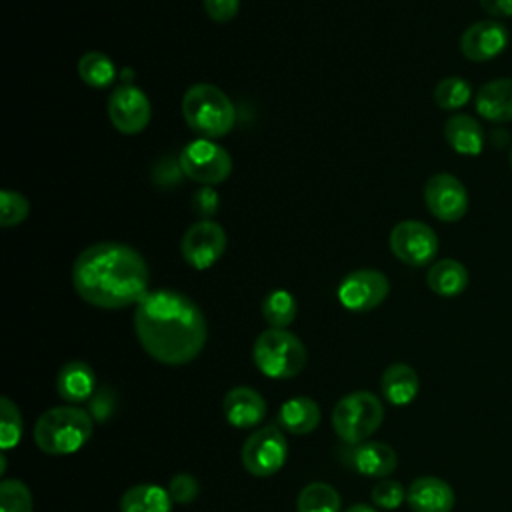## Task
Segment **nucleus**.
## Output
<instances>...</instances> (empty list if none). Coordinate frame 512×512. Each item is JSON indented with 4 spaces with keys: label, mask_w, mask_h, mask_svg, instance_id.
Returning a JSON list of instances; mask_svg holds the SVG:
<instances>
[{
    "label": "nucleus",
    "mask_w": 512,
    "mask_h": 512,
    "mask_svg": "<svg viewBox=\"0 0 512 512\" xmlns=\"http://www.w3.org/2000/svg\"><path fill=\"white\" fill-rule=\"evenodd\" d=\"M134 330L146 354L168 366L192 362L208 336L202 310L176 290L148 292L136 304Z\"/></svg>",
    "instance_id": "1"
},
{
    "label": "nucleus",
    "mask_w": 512,
    "mask_h": 512,
    "mask_svg": "<svg viewBox=\"0 0 512 512\" xmlns=\"http://www.w3.org/2000/svg\"><path fill=\"white\" fill-rule=\"evenodd\" d=\"M72 284L76 294L96 308H128L148 294V264L128 244L96 242L76 256Z\"/></svg>",
    "instance_id": "2"
},
{
    "label": "nucleus",
    "mask_w": 512,
    "mask_h": 512,
    "mask_svg": "<svg viewBox=\"0 0 512 512\" xmlns=\"http://www.w3.org/2000/svg\"><path fill=\"white\" fill-rule=\"evenodd\" d=\"M94 418L80 406H54L34 426L36 446L54 456L78 452L92 436Z\"/></svg>",
    "instance_id": "3"
},
{
    "label": "nucleus",
    "mask_w": 512,
    "mask_h": 512,
    "mask_svg": "<svg viewBox=\"0 0 512 512\" xmlns=\"http://www.w3.org/2000/svg\"><path fill=\"white\" fill-rule=\"evenodd\" d=\"M182 116L202 138H220L234 128L236 108L232 100L214 84H192L182 98Z\"/></svg>",
    "instance_id": "4"
},
{
    "label": "nucleus",
    "mask_w": 512,
    "mask_h": 512,
    "mask_svg": "<svg viewBox=\"0 0 512 512\" xmlns=\"http://www.w3.org/2000/svg\"><path fill=\"white\" fill-rule=\"evenodd\" d=\"M252 358L264 376L286 380L304 370L308 354L302 340L290 330L268 328L256 338Z\"/></svg>",
    "instance_id": "5"
},
{
    "label": "nucleus",
    "mask_w": 512,
    "mask_h": 512,
    "mask_svg": "<svg viewBox=\"0 0 512 512\" xmlns=\"http://www.w3.org/2000/svg\"><path fill=\"white\" fill-rule=\"evenodd\" d=\"M384 420V406L372 392L346 394L332 410V426L346 444H360L374 434Z\"/></svg>",
    "instance_id": "6"
},
{
    "label": "nucleus",
    "mask_w": 512,
    "mask_h": 512,
    "mask_svg": "<svg viewBox=\"0 0 512 512\" xmlns=\"http://www.w3.org/2000/svg\"><path fill=\"white\" fill-rule=\"evenodd\" d=\"M178 162L184 176L202 186H216L232 172V158L226 148L208 138L188 142L180 150Z\"/></svg>",
    "instance_id": "7"
},
{
    "label": "nucleus",
    "mask_w": 512,
    "mask_h": 512,
    "mask_svg": "<svg viewBox=\"0 0 512 512\" xmlns=\"http://www.w3.org/2000/svg\"><path fill=\"white\" fill-rule=\"evenodd\" d=\"M242 464L252 476L276 474L288 458V442L276 424H268L252 432L242 446Z\"/></svg>",
    "instance_id": "8"
},
{
    "label": "nucleus",
    "mask_w": 512,
    "mask_h": 512,
    "mask_svg": "<svg viewBox=\"0 0 512 512\" xmlns=\"http://www.w3.org/2000/svg\"><path fill=\"white\" fill-rule=\"evenodd\" d=\"M392 254L408 266H426L438 254V236L422 220H402L390 232Z\"/></svg>",
    "instance_id": "9"
},
{
    "label": "nucleus",
    "mask_w": 512,
    "mask_h": 512,
    "mask_svg": "<svg viewBox=\"0 0 512 512\" xmlns=\"http://www.w3.org/2000/svg\"><path fill=\"white\" fill-rule=\"evenodd\" d=\"M226 242V232L218 222L200 218L184 232L180 252L186 264L196 270H206L220 260L226 250Z\"/></svg>",
    "instance_id": "10"
},
{
    "label": "nucleus",
    "mask_w": 512,
    "mask_h": 512,
    "mask_svg": "<svg viewBox=\"0 0 512 512\" xmlns=\"http://www.w3.org/2000/svg\"><path fill=\"white\" fill-rule=\"evenodd\" d=\"M390 292V284L384 272L374 268H362L350 272L338 286V300L352 312H368L380 306Z\"/></svg>",
    "instance_id": "11"
},
{
    "label": "nucleus",
    "mask_w": 512,
    "mask_h": 512,
    "mask_svg": "<svg viewBox=\"0 0 512 512\" xmlns=\"http://www.w3.org/2000/svg\"><path fill=\"white\" fill-rule=\"evenodd\" d=\"M424 202L438 220L458 222L468 210V192L454 174L440 172L424 184Z\"/></svg>",
    "instance_id": "12"
},
{
    "label": "nucleus",
    "mask_w": 512,
    "mask_h": 512,
    "mask_svg": "<svg viewBox=\"0 0 512 512\" xmlns=\"http://www.w3.org/2000/svg\"><path fill=\"white\" fill-rule=\"evenodd\" d=\"M150 116V100L140 88L124 84L112 90L108 98V118L118 132L138 134L148 126Z\"/></svg>",
    "instance_id": "13"
},
{
    "label": "nucleus",
    "mask_w": 512,
    "mask_h": 512,
    "mask_svg": "<svg viewBox=\"0 0 512 512\" xmlns=\"http://www.w3.org/2000/svg\"><path fill=\"white\" fill-rule=\"evenodd\" d=\"M508 46V32L496 20H480L470 24L460 36V52L472 62H488L498 58Z\"/></svg>",
    "instance_id": "14"
},
{
    "label": "nucleus",
    "mask_w": 512,
    "mask_h": 512,
    "mask_svg": "<svg viewBox=\"0 0 512 512\" xmlns=\"http://www.w3.org/2000/svg\"><path fill=\"white\" fill-rule=\"evenodd\" d=\"M412 512H452L456 496L452 486L438 476L416 478L406 492Z\"/></svg>",
    "instance_id": "15"
},
{
    "label": "nucleus",
    "mask_w": 512,
    "mask_h": 512,
    "mask_svg": "<svg viewBox=\"0 0 512 512\" xmlns=\"http://www.w3.org/2000/svg\"><path fill=\"white\" fill-rule=\"evenodd\" d=\"M226 420L236 428H252L266 416V400L250 386H236L222 400Z\"/></svg>",
    "instance_id": "16"
},
{
    "label": "nucleus",
    "mask_w": 512,
    "mask_h": 512,
    "mask_svg": "<svg viewBox=\"0 0 512 512\" xmlns=\"http://www.w3.org/2000/svg\"><path fill=\"white\" fill-rule=\"evenodd\" d=\"M476 112L490 122L512 120V78H494L482 84L474 96Z\"/></svg>",
    "instance_id": "17"
},
{
    "label": "nucleus",
    "mask_w": 512,
    "mask_h": 512,
    "mask_svg": "<svg viewBox=\"0 0 512 512\" xmlns=\"http://www.w3.org/2000/svg\"><path fill=\"white\" fill-rule=\"evenodd\" d=\"M350 460L360 474L372 476V478H386L398 466V456L394 448L386 442H376V440L356 444L350 454Z\"/></svg>",
    "instance_id": "18"
},
{
    "label": "nucleus",
    "mask_w": 512,
    "mask_h": 512,
    "mask_svg": "<svg viewBox=\"0 0 512 512\" xmlns=\"http://www.w3.org/2000/svg\"><path fill=\"white\" fill-rule=\"evenodd\" d=\"M448 146L462 156H478L484 148L482 124L468 114H454L444 124Z\"/></svg>",
    "instance_id": "19"
},
{
    "label": "nucleus",
    "mask_w": 512,
    "mask_h": 512,
    "mask_svg": "<svg viewBox=\"0 0 512 512\" xmlns=\"http://www.w3.org/2000/svg\"><path fill=\"white\" fill-rule=\"evenodd\" d=\"M56 390L62 400L78 404L90 400L96 392V376L86 362L74 360L60 368L56 378Z\"/></svg>",
    "instance_id": "20"
},
{
    "label": "nucleus",
    "mask_w": 512,
    "mask_h": 512,
    "mask_svg": "<svg viewBox=\"0 0 512 512\" xmlns=\"http://www.w3.org/2000/svg\"><path fill=\"white\" fill-rule=\"evenodd\" d=\"M380 388L384 398L394 406H406L410 404L420 388V380L416 370L410 364L394 362L390 364L380 380Z\"/></svg>",
    "instance_id": "21"
},
{
    "label": "nucleus",
    "mask_w": 512,
    "mask_h": 512,
    "mask_svg": "<svg viewBox=\"0 0 512 512\" xmlns=\"http://www.w3.org/2000/svg\"><path fill=\"white\" fill-rule=\"evenodd\" d=\"M428 288L444 298H454L462 294L468 286V270L462 262L454 258H442L432 262L426 274Z\"/></svg>",
    "instance_id": "22"
},
{
    "label": "nucleus",
    "mask_w": 512,
    "mask_h": 512,
    "mask_svg": "<svg viewBox=\"0 0 512 512\" xmlns=\"http://www.w3.org/2000/svg\"><path fill=\"white\" fill-rule=\"evenodd\" d=\"M278 422L290 434H310L320 424V406L308 396H294L280 406Z\"/></svg>",
    "instance_id": "23"
},
{
    "label": "nucleus",
    "mask_w": 512,
    "mask_h": 512,
    "mask_svg": "<svg viewBox=\"0 0 512 512\" xmlns=\"http://www.w3.org/2000/svg\"><path fill=\"white\" fill-rule=\"evenodd\" d=\"M172 498L156 484H136L120 498V512H170Z\"/></svg>",
    "instance_id": "24"
},
{
    "label": "nucleus",
    "mask_w": 512,
    "mask_h": 512,
    "mask_svg": "<svg viewBox=\"0 0 512 512\" xmlns=\"http://www.w3.org/2000/svg\"><path fill=\"white\" fill-rule=\"evenodd\" d=\"M76 68L82 82L90 88H108L116 78V66L104 52L90 50L82 54Z\"/></svg>",
    "instance_id": "25"
},
{
    "label": "nucleus",
    "mask_w": 512,
    "mask_h": 512,
    "mask_svg": "<svg viewBox=\"0 0 512 512\" xmlns=\"http://www.w3.org/2000/svg\"><path fill=\"white\" fill-rule=\"evenodd\" d=\"M298 512H340V494L326 482L306 484L296 502Z\"/></svg>",
    "instance_id": "26"
},
{
    "label": "nucleus",
    "mask_w": 512,
    "mask_h": 512,
    "mask_svg": "<svg viewBox=\"0 0 512 512\" xmlns=\"http://www.w3.org/2000/svg\"><path fill=\"white\" fill-rule=\"evenodd\" d=\"M298 312L296 298L288 290H272L262 302V316L270 328H286Z\"/></svg>",
    "instance_id": "27"
},
{
    "label": "nucleus",
    "mask_w": 512,
    "mask_h": 512,
    "mask_svg": "<svg viewBox=\"0 0 512 512\" xmlns=\"http://www.w3.org/2000/svg\"><path fill=\"white\" fill-rule=\"evenodd\" d=\"M472 98V86L460 76H446L434 88V102L442 110H458Z\"/></svg>",
    "instance_id": "28"
},
{
    "label": "nucleus",
    "mask_w": 512,
    "mask_h": 512,
    "mask_svg": "<svg viewBox=\"0 0 512 512\" xmlns=\"http://www.w3.org/2000/svg\"><path fill=\"white\" fill-rule=\"evenodd\" d=\"M22 416L10 398L0 400V446L2 452L14 448L22 438Z\"/></svg>",
    "instance_id": "29"
},
{
    "label": "nucleus",
    "mask_w": 512,
    "mask_h": 512,
    "mask_svg": "<svg viewBox=\"0 0 512 512\" xmlns=\"http://www.w3.org/2000/svg\"><path fill=\"white\" fill-rule=\"evenodd\" d=\"M32 494L22 480L10 478L0 484V512H32Z\"/></svg>",
    "instance_id": "30"
},
{
    "label": "nucleus",
    "mask_w": 512,
    "mask_h": 512,
    "mask_svg": "<svg viewBox=\"0 0 512 512\" xmlns=\"http://www.w3.org/2000/svg\"><path fill=\"white\" fill-rule=\"evenodd\" d=\"M30 204L26 196L16 190H2L0 192V224L4 228L18 226L28 218Z\"/></svg>",
    "instance_id": "31"
},
{
    "label": "nucleus",
    "mask_w": 512,
    "mask_h": 512,
    "mask_svg": "<svg viewBox=\"0 0 512 512\" xmlns=\"http://www.w3.org/2000/svg\"><path fill=\"white\" fill-rule=\"evenodd\" d=\"M406 500V490L398 480H388L382 478L380 482H376V486L372 488V502L378 508L384 510H394L398 508L402 502Z\"/></svg>",
    "instance_id": "32"
},
{
    "label": "nucleus",
    "mask_w": 512,
    "mask_h": 512,
    "mask_svg": "<svg viewBox=\"0 0 512 512\" xmlns=\"http://www.w3.org/2000/svg\"><path fill=\"white\" fill-rule=\"evenodd\" d=\"M116 410V392L110 386H100L88 400V412L96 422H106Z\"/></svg>",
    "instance_id": "33"
},
{
    "label": "nucleus",
    "mask_w": 512,
    "mask_h": 512,
    "mask_svg": "<svg viewBox=\"0 0 512 512\" xmlns=\"http://www.w3.org/2000/svg\"><path fill=\"white\" fill-rule=\"evenodd\" d=\"M168 494L176 504H188L198 496V482L190 474H176L168 484Z\"/></svg>",
    "instance_id": "34"
},
{
    "label": "nucleus",
    "mask_w": 512,
    "mask_h": 512,
    "mask_svg": "<svg viewBox=\"0 0 512 512\" xmlns=\"http://www.w3.org/2000/svg\"><path fill=\"white\" fill-rule=\"evenodd\" d=\"M202 4L208 18L220 24L230 22L240 8V0H202Z\"/></svg>",
    "instance_id": "35"
},
{
    "label": "nucleus",
    "mask_w": 512,
    "mask_h": 512,
    "mask_svg": "<svg viewBox=\"0 0 512 512\" xmlns=\"http://www.w3.org/2000/svg\"><path fill=\"white\" fill-rule=\"evenodd\" d=\"M192 208L198 216H202V220L210 218L218 208V196H216L214 188L212 186H202L200 190H196V194L192 198Z\"/></svg>",
    "instance_id": "36"
},
{
    "label": "nucleus",
    "mask_w": 512,
    "mask_h": 512,
    "mask_svg": "<svg viewBox=\"0 0 512 512\" xmlns=\"http://www.w3.org/2000/svg\"><path fill=\"white\" fill-rule=\"evenodd\" d=\"M482 10L494 18H510L512 16V0H478Z\"/></svg>",
    "instance_id": "37"
},
{
    "label": "nucleus",
    "mask_w": 512,
    "mask_h": 512,
    "mask_svg": "<svg viewBox=\"0 0 512 512\" xmlns=\"http://www.w3.org/2000/svg\"><path fill=\"white\" fill-rule=\"evenodd\" d=\"M492 142H494V146H504L506 142H508V132L506 130H494L492 132Z\"/></svg>",
    "instance_id": "38"
},
{
    "label": "nucleus",
    "mask_w": 512,
    "mask_h": 512,
    "mask_svg": "<svg viewBox=\"0 0 512 512\" xmlns=\"http://www.w3.org/2000/svg\"><path fill=\"white\" fill-rule=\"evenodd\" d=\"M344 512H376V510L372 506H368V504H354V506H350Z\"/></svg>",
    "instance_id": "39"
},
{
    "label": "nucleus",
    "mask_w": 512,
    "mask_h": 512,
    "mask_svg": "<svg viewBox=\"0 0 512 512\" xmlns=\"http://www.w3.org/2000/svg\"><path fill=\"white\" fill-rule=\"evenodd\" d=\"M510 166H512V148H510Z\"/></svg>",
    "instance_id": "40"
}]
</instances>
